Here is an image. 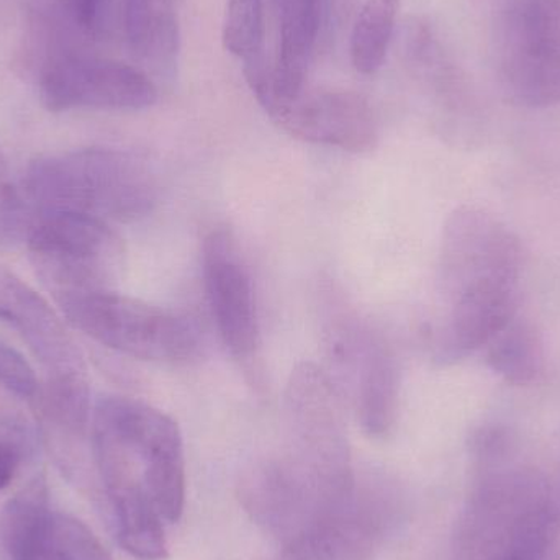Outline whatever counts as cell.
Here are the masks:
<instances>
[{
    "label": "cell",
    "instance_id": "cell-1",
    "mask_svg": "<svg viewBox=\"0 0 560 560\" xmlns=\"http://www.w3.org/2000/svg\"><path fill=\"white\" fill-rule=\"evenodd\" d=\"M523 252L497 217L460 207L441 238L438 285L444 315L434 335L438 364L453 365L487 348L516 318Z\"/></svg>",
    "mask_w": 560,
    "mask_h": 560
},
{
    "label": "cell",
    "instance_id": "cell-2",
    "mask_svg": "<svg viewBox=\"0 0 560 560\" xmlns=\"http://www.w3.org/2000/svg\"><path fill=\"white\" fill-rule=\"evenodd\" d=\"M92 450L104 489L140 483L164 522H179L186 505V454L170 415L133 398H102L92 415Z\"/></svg>",
    "mask_w": 560,
    "mask_h": 560
},
{
    "label": "cell",
    "instance_id": "cell-3",
    "mask_svg": "<svg viewBox=\"0 0 560 560\" xmlns=\"http://www.w3.org/2000/svg\"><path fill=\"white\" fill-rule=\"evenodd\" d=\"M25 199L33 219L69 212L107 222H135L153 212L160 196L150 164L130 151L84 148L33 161Z\"/></svg>",
    "mask_w": 560,
    "mask_h": 560
},
{
    "label": "cell",
    "instance_id": "cell-4",
    "mask_svg": "<svg viewBox=\"0 0 560 560\" xmlns=\"http://www.w3.org/2000/svg\"><path fill=\"white\" fill-rule=\"evenodd\" d=\"M74 328L105 348L141 361L180 364L199 354L202 339L192 319L114 290L59 300Z\"/></svg>",
    "mask_w": 560,
    "mask_h": 560
},
{
    "label": "cell",
    "instance_id": "cell-5",
    "mask_svg": "<svg viewBox=\"0 0 560 560\" xmlns=\"http://www.w3.org/2000/svg\"><path fill=\"white\" fill-rule=\"evenodd\" d=\"M552 533L545 483L528 472L487 480L464 525V560H542Z\"/></svg>",
    "mask_w": 560,
    "mask_h": 560
},
{
    "label": "cell",
    "instance_id": "cell-6",
    "mask_svg": "<svg viewBox=\"0 0 560 560\" xmlns=\"http://www.w3.org/2000/svg\"><path fill=\"white\" fill-rule=\"evenodd\" d=\"M30 258L56 302L114 290L124 265V245L107 222L81 213H43L33 219Z\"/></svg>",
    "mask_w": 560,
    "mask_h": 560
},
{
    "label": "cell",
    "instance_id": "cell-7",
    "mask_svg": "<svg viewBox=\"0 0 560 560\" xmlns=\"http://www.w3.org/2000/svg\"><path fill=\"white\" fill-rule=\"evenodd\" d=\"M500 75L515 104H560V0H509L500 16Z\"/></svg>",
    "mask_w": 560,
    "mask_h": 560
},
{
    "label": "cell",
    "instance_id": "cell-8",
    "mask_svg": "<svg viewBox=\"0 0 560 560\" xmlns=\"http://www.w3.org/2000/svg\"><path fill=\"white\" fill-rule=\"evenodd\" d=\"M326 349L339 384L351 394L358 421L371 438L394 430L400 398L397 359L381 336L354 315L335 316L326 329Z\"/></svg>",
    "mask_w": 560,
    "mask_h": 560
},
{
    "label": "cell",
    "instance_id": "cell-9",
    "mask_svg": "<svg viewBox=\"0 0 560 560\" xmlns=\"http://www.w3.org/2000/svg\"><path fill=\"white\" fill-rule=\"evenodd\" d=\"M39 101L46 110H144L158 102V88L133 66L78 52H59L42 69Z\"/></svg>",
    "mask_w": 560,
    "mask_h": 560
},
{
    "label": "cell",
    "instance_id": "cell-10",
    "mask_svg": "<svg viewBox=\"0 0 560 560\" xmlns=\"http://www.w3.org/2000/svg\"><path fill=\"white\" fill-rule=\"evenodd\" d=\"M295 140L369 153L381 138L377 115L364 95L352 91H303L299 97L266 112Z\"/></svg>",
    "mask_w": 560,
    "mask_h": 560
},
{
    "label": "cell",
    "instance_id": "cell-11",
    "mask_svg": "<svg viewBox=\"0 0 560 560\" xmlns=\"http://www.w3.org/2000/svg\"><path fill=\"white\" fill-rule=\"evenodd\" d=\"M202 275L223 345L238 361H252L259 348L255 287L232 233L215 230L203 240Z\"/></svg>",
    "mask_w": 560,
    "mask_h": 560
},
{
    "label": "cell",
    "instance_id": "cell-12",
    "mask_svg": "<svg viewBox=\"0 0 560 560\" xmlns=\"http://www.w3.org/2000/svg\"><path fill=\"white\" fill-rule=\"evenodd\" d=\"M0 322L12 326L25 339L48 378L85 374L81 352L55 310L3 266H0Z\"/></svg>",
    "mask_w": 560,
    "mask_h": 560
},
{
    "label": "cell",
    "instance_id": "cell-13",
    "mask_svg": "<svg viewBox=\"0 0 560 560\" xmlns=\"http://www.w3.org/2000/svg\"><path fill=\"white\" fill-rule=\"evenodd\" d=\"M56 515L46 480L35 477L0 512V546L7 560H59Z\"/></svg>",
    "mask_w": 560,
    "mask_h": 560
},
{
    "label": "cell",
    "instance_id": "cell-14",
    "mask_svg": "<svg viewBox=\"0 0 560 560\" xmlns=\"http://www.w3.org/2000/svg\"><path fill=\"white\" fill-rule=\"evenodd\" d=\"M128 46L144 65L173 75L180 55L177 0H125Z\"/></svg>",
    "mask_w": 560,
    "mask_h": 560
},
{
    "label": "cell",
    "instance_id": "cell-15",
    "mask_svg": "<svg viewBox=\"0 0 560 560\" xmlns=\"http://www.w3.org/2000/svg\"><path fill=\"white\" fill-rule=\"evenodd\" d=\"M112 525L118 545L140 560L167 558L164 520L140 483H120L105 489Z\"/></svg>",
    "mask_w": 560,
    "mask_h": 560
},
{
    "label": "cell",
    "instance_id": "cell-16",
    "mask_svg": "<svg viewBox=\"0 0 560 560\" xmlns=\"http://www.w3.org/2000/svg\"><path fill=\"white\" fill-rule=\"evenodd\" d=\"M486 349L490 369L509 384H535L545 372L541 339L523 319H513Z\"/></svg>",
    "mask_w": 560,
    "mask_h": 560
},
{
    "label": "cell",
    "instance_id": "cell-17",
    "mask_svg": "<svg viewBox=\"0 0 560 560\" xmlns=\"http://www.w3.org/2000/svg\"><path fill=\"white\" fill-rule=\"evenodd\" d=\"M400 0H365L351 33V62L361 74H375L387 58L397 28Z\"/></svg>",
    "mask_w": 560,
    "mask_h": 560
},
{
    "label": "cell",
    "instance_id": "cell-18",
    "mask_svg": "<svg viewBox=\"0 0 560 560\" xmlns=\"http://www.w3.org/2000/svg\"><path fill=\"white\" fill-rule=\"evenodd\" d=\"M222 39L226 51L243 61V72L268 65L265 0H229Z\"/></svg>",
    "mask_w": 560,
    "mask_h": 560
},
{
    "label": "cell",
    "instance_id": "cell-19",
    "mask_svg": "<svg viewBox=\"0 0 560 560\" xmlns=\"http://www.w3.org/2000/svg\"><path fill=\"white\" fill-rule=\"evenodd\" d=\"M33 212L10 176L5 154L0 150V245L26 240Z\"/></svg>",
    "mask_w": 560,
    "mask_h": 560
},
{
    "label": "cell",
    "instance_id": "cell-20",
    "mask_svg": "<svg viewBox=\"0 0 560 560\" xmlns=\"http://www.w3.org/2000/svg\"><path fill=\"white\" fill-rule=\"evenodd\" d=\"M56 551L59 560H114L84 523L62 513L56 515Z\"/></svg>",
    "mask_w": 560,
    "mask_h": 560
},
{
    "label": "cell",
    "instance_id": "cell-21",
    "mask_svg": "<svg viewBox=\"0 0 560 560\" xmlns=\"http://www.w3.org/2000/svg\"><path fill=\"white\" fill-rule=\"evenodd\" d=\"M0 385L10 394L33 404L42 392V385L28 361L3 341H0Z\"/></svg>",
    "mask_w": 560,
    "mask_h": 560
},
{
    "label": "cell",
    "instance_id": "cell-22",
    "mask_svg": "<svg viewBox=\"0 0 560 560\" xmlns=\"http://www.w3.org/2000/svg\"><path fill=\"white\" fill-rule=\"evenodd\" d=\"M65 3L72 22L85 35H101L107 13V0H65Z\"/></svg>",
    "mask_w": 560,
    "mask_h": 560
},
{
    "label": "cell",
    "instance_id": "cell-23",
    "mask_svg": "<svg viewBox=\"0 0 560 560\" xmlns=\"http://www.w3.org/2000/svg\"><path fill=\"white\" fill-rule=\"evenodd\" d=\"M22 463V447L16 441L0 438V490L7 489L15 479Z\"/></svg>",
    "mask_w": 560,
    "mask_h": 560
},
{
    "label": "cell",
    "instance_id": "cell-24",
    "mask_svg": "<svg viewBox=\"0 0 560 560\" xmlns=\"http://www.w3.org/2000/svg\"><path fill=\"white\" fill-rule=\"evenodd\" d=\"M272 2H275L276 5H279V3L282 2V0H272Z\"/></svg>",
    "mask_w": 560,
    "mask_h": 560
},
{
    "label": "cell",
    "instance_id": "cell-25",
    "mask_svg": "<svg viewBox=\"0 0 560 560\" xmlns=\"http://www.w3.org/2000/svg\"><path fill=\"white\" fill-rule=\"evenodd\" d=\"M329 3H331V0H328Z\"/></svg>",
    "mask_w": 560,
    "mask_h": 560
}]
</instances>
